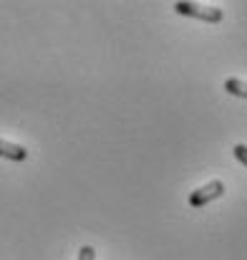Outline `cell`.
I'll return each mask as SVG.
<instances>
[{
    "label": "cell",
    "instance_id": "6da1fadb",
    "mask_svg": "<svg viewBox=\"0 0 247 260\" xmlns=\"http://www.w3.org/2000/svg\"><path fill=\"white\" fill-rule=\"evenodd\" d=\"M174 10H177L179 15L197 18V20H204V23H220V20L225 18L222 8H215V5H202V3H187V0L174 3Z\"/></svg>",
    "mask_w": 247,
    "mask_h": 260
},
{
    "label": "cell",
    "instance_id": "7a4b0ae2",
    "mask_svg": "<svg viewBox=\"0 0 247 260\" xmlns=\"http://www.w3.org/2000/svg\"><path fill=\"white\" fill-rule=\"evenodd\" d=\"M222 194H225V182L212 179L209 184H204V187H199V189H194V192L189 194V205H192V207H204L207 202L220 200Z\"/></svg>",
    "mask_w": 247,
    "mask_h": 260
},
{
    "label": "cell",
    "instance_id": "3957f363",
    "mask_svg": "<svg viewBox=\"0 0 247 260\" xmlns=\"http://www.w3.org/2000/svg\"><path fill=\"white\" fill-rule=\"evenodd\" d=\"M0 157L3 159H10V162H25L28 159V149L20 147V144H13V142L0 139Z\"/></svg>",
    "mask_w": 247,
    "mask_h": 260
},
{
    "label": "cell",
    "instance_id": "277c9868",
    "mask_svg": "<svg viewBox=\"0 0 247 260\" xmlns=\"http://www.w3.org/2000/svg\"><path fill=\"white\" fill-rule=\"evenodd\" d=\"M225 91H227V93H232V96L247 99V81H240V79H227V81H225Z\"/></svg>",
    "mask_w": 247,
    "mask_h": 260
},
{
    "label": "cell",
    "instance_id": "5b68a950",
    "mask_svg": "<svg viewBox=\"0 0 247 260\" xmlns=\"http://www.w3.org/2000/svg\"><path fill=\"white\" fill-rule=\"evenodd\" d=\"M232 154H235L237 162H242V165L247 167V147L245 144H235V147H232Z\"/></svg>",
    "mask_w": 247,
    "mask_h": 260
},
{
    "label": "cell",
    "instance_id": "8992f818",
    "mask_svg": "<svg viewBox=\"0 0 247 260\" xmlns=\"http://www.w3.org/2000/svg\"><path fill=\"white\" fill-rule=\"evenodd\" d=\"M76 260H96V250L91 245H83L81 250H79V258Z\"/></svg>",
    "mask_w": 247,
    "mask_h": 260
}]
</instances>
